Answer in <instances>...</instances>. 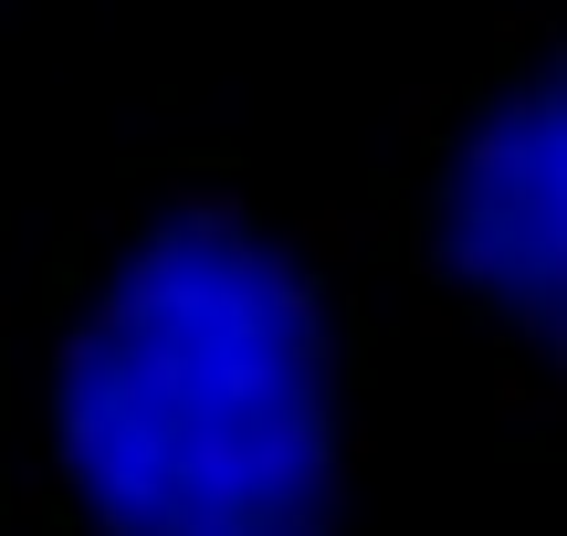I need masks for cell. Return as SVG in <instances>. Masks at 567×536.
<instances>
[{
  "label": "cell",
  "mask_w": 567,
  "mask_h": 536,
  "mask_svg": "<svg viewBox=\"0 0 567 536\" xmlns=\"http://www.w3.org/2000/svg\"><path fill=\"white\" fill-rule=\"evenodd\" d=\"M358 369L326 264L210 158L126 168L42 264V536H347Z\"/></svg>",
  "instance_id": "cell-1"
},
{
  "label": "cell",
  "mask_w": 567,
  "mask_h": 536,
  "mask_svg": "<svg viewBox=\"0 0 567 536\" xmlns=\"http://www.w3.org/2000/svg\"><path fill=\"white\" fill-rule=\"evenodd\" d=\"M389 252L515 421H567V21L494 32L421 105L389 179Z\"/></svg>",
  "instance_id": "cell-2"
}]
</instances>
